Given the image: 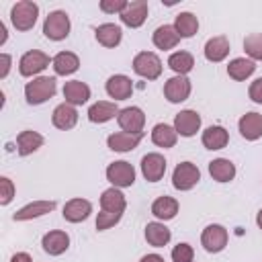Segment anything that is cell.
I'll return each mask as SVG.
<instances>
[{
  "label": "cell",
  "instance_id": "obj_1",
  "mask_svg": "<svg viewBox=\"0 0 262 262\" xmlns=\"http://www.w3.org/2000/svg\"><path fill=\"white\" fill-rule=\"evenodd\" d=\"M57 90V82L51 76H39L33 82H27L25 86V98L29 104H41L47 98H51Z\"/></svg>",
  "mask_w": 262,
  "mask_h": 262
},
{
  "label": "cell",
  "instance_id": "obj_2",
  "mask_svg": "<svg viewBox=\"0 0 262 262\" xmlns=\"http://www.w3.org/2000/svg\"><path fill=\"white\" fill-rule=\"evenodd\" d=\"M37 16H39V6L35 2H31V0H20L10 10V20H12L16 31L33 29L35 23H37Z\"/></svg>",
  "mask_w": 262,
  "mask_h": 262
},
{
  "label": "cell",
  "instance_id": "obj_3",
  "mask_svg": "<svg viewBox=\"0 0 262 262\" xmlns=\"http://www.w3.org/2000/svg\"><path fill=\"white\" fill-rule=\"evenodd\" d=\"M43 33L51 41H61L70 35V16L63 10H53L43 23Z\"/></svg>",
  "mask_w": 262,
  "mask_h": 262
},
{
  "label": "cell",
  "instance_id": "obj_4",
  "mask_svg": "<svg viewBox=\"0 0 262 262\" xmlns=\"http://www.w3.org/2000/svg\"><path fill=\"white\" fill-rule=\"evenodd\" d=\"M133 70L145 80H156L162 74V61L151 51H141L133 57Z\"/></svg>",
  "mask_w": 262,
  "mask_h": 262
},
{
  "label": "cell",
  "instance_id": "obj_5",
  "mask_svg": "<svg viewBox=\"0 0 262 262\" xmlns=\"http://www.w3.org/2000/svg\"><path fill=\"white\" fill-rule=\"evenodd\" d=\"M106 180L117 188H125V186H131L135 182V170L129 162L125 160H119V162H113L108 164L106 168Z\"/></svg>",
  "mask_w": 262,
  "mask_h": 262
},
{
  "label": "cell",
  "instance_id": "obj_6",
  "mask_svg": "<svg viewBox=\"0 0 262 262\" xmlns=\"http://www.w3.org/2000/svg\"><path fill=\"white\" fill-rule=\"evenodd\" d=\"M201 180V172L192 162H182L172 172V184L178 190H190Z\"/></svg>",
  "mask_w": 262,
  "mask_h": 262
},
{
  "label": "cell",
  "instance_id": "obj_7",
  "mask_svg": "<svg viewBox=\"0 0 262 262\" xmlns=\"http://www.w3.org/2000/svg\"><path fill=\"white\" fill-rule=\"evenodd\" d=\"M201 244H203V248H205L207 252H211V254L221 252V250L227 246V229H225L223 225H217V223L207 225V227L203 229Z\"/></svg>",
  "mask_w": 262,
  "mask_h": 262
},
{
  "label": "cell",
  "instance_id": "obj_8",
  "mask_svg": "<svg viewBox=\"0 0 262 262\" xmlns=\"http://www.w3.org/2000/svg\"><path fill=\"white\" fill-rule=\"evenodd\" d=\"M47 66H49V55L43 53V51H39V49H33V51H27L20 57L18 72H20V76H27L29 78V76H35V74L43 72Z\"/></svg>",
  "mask_w": 262,
  "mask_h": 262
},
{
  "label": "cell",
  "instance_id": "obj_9",
  "mask_svg": "<svg viewBox=\"0 0 262 262\" xmlns=\"http://www.w3.org/2000/svg\"><path fill=\"white\" fill-rule=\"evenodd\" d=\"M117 121H119V127L127 133H143V125H145V115L139 106H127V108H121L119 115H117Z\"/></svg>",
  "mask_w": 262,
  "mask_h": 262
},
{
  "label": "cell",
  "instance_id": "obj_10",
  "mask_svg": "<svg viewBox=\"0 0 262 262\" xmlns=\"http://www.w3.org/2000/svg\"><path fill=\"white\" fill-rule=\"evenodd\" d=\"M174 129L182 137H192L201 129V115L196 111H190V108L180 111L174 117Z\"/></svg>",
  "mask_w": 262,
  "mask_h": 262
},
{
  "label": "cell",
  "instance_id": "obj_11",
  "mask_svg": "<svg viewBox=\"0 0 262 262\" xmlns=\"http://www.w3.org/2000/svg\"><path fill=\"white\" fill-rule=\"evenodd\" d=\"M121 16V23L131 27V29H137L145 23L147 18V2L145 0H133V2H127V8L119 14Z\"/></svg>",
  "mask_w": 262,
  "mask_h": 262
},
{
  "label": "cell",
  "instance_id": "obj_12",
  "mask_svg": "<svg viewBox=\"0 0 262 262\" xmlns=\"http://www.w3.org/2000/svg\"><path fill=\"white\" fill-rule=\"evenodd\" d=\"M190 94V80L186 76H174L164 84V96L170 102H182Z\"/></svg>",
  "mask_w": 262,
  "mask_h": 262
},
{
  "label": "cell",
  "instance_id": "obj_13",
  "mask_svg": "<svg viewBox=\"0 0 262 262\" xmlns=\"http://www.w3.org/2000/svg\"><path fill=\"white\" fill-rule=\"evenodd\" d=\"M141 172L145 176V180L149 182H158L162 180L164 172H166V160L162 154H147L141 158Z\"/></svg>",
  "mask_w": 262,
  "mask_h": 262
},
{
  "label": "cell",
  "instance_id": "obj_14",
  "mask_svg": "<svg viewBox=\"0 0 262 262\" xmlns=\"http://www.w3.org/2000/svg\"><path fill=\"white\" fill-rule=\"evenodd\" d=\"M133 92V82L131 78L123 76V74H115L106 80V94L115 100H125L129 98Z\"/></svg>",
  "mask_w": 262,
  "mask_h": 262
},
{
  "label": "cell",
  "instance_id": "obj_15",
  "mask_svg": "<svg viewBox=\"0 0 262 262\" xmlns=\"http://www.w3.org/2000/svg\"><path fill=\"white\" fill-rule=\"evenodd\" d=\"M90 213H92V205L86 199H72L63 205V219L70 223H80L88 219Z\"/></svg>",
  "mask_w": 262,
  "mask_h": 262
},
{
  "label": "cell",
  "instance_id": "obj_16",
  "mask_svg": "<svg viewBox=\"0 0 262 262\" xmlns=\"http://www.w3.org/2000/svg\"><path fill=\"white\" fill-rule=\"evenodd\" d=\"M143 133H127V131H119V133H113L108 135L106 139V145L113 149V151H131L139 145Z\"/></svg>",
  "mask_w": 262,
  "mask_h": 262
},
{
  "label": "cell",
  "instance_id": "obj_17",
  "mask_svg": "<svg viewBox=\"0 0 262 262\" xmlns=\"http://www.w3.org/2000/svg\"><path fill=\"white\" fill-rule=\"evenodd\" d=\"M51 121L57 129L61 131H68L72 129L76 123H78V111L74 108V104H68V102H61L55 106L53 115H51Z\"/></svg>",
  "mask_w": 262,
  "mask_h": 262
},
{
  "label": "cell",
  "instance_id": "obj_18",
  "mask_svg": "<svg viewBox=\"0 0 262 262\" xmlns=\"http://www.w3.org/2000/svg\"><path fill=\"white\" fill-rule=\"evenodd\" d=\"M237 127H239V133H242L244 139L256 141L258 137H262V115H258V113H246L239 119Z\"/></svg>",
  "mask_w": 262,
  "mask_h": 262
},
{
  "label": "cell",
  "instance_id": "obj_19",
  "mask_svg": "<svg viewBox=\"0 0 262 262\" xmlns=\"http://www.w3.org/2000/svg\"><path fill=\"white\" fill-rule=\"evenodd\" d=\"M63 98L68 104H84L88 98H90V86L82 80H72V82H66L63 86Z\"/></svg>",
  "mask_w": 262,
  "mask_h": 262
},
{
  "label": "cell",
  "instance_id": "obj_20",
  "mask_svg": "<svg viewBox=\"0 0 262 262\" xmlns=\"http://www.w3.org/2000/svg\"><path fill=\"white\" fill-rule=\"evenodd\" d=\"M41 246H43V250H45L47 254H51V256H59V254H63V252L68 250V246H70V237H68L66 231L53 229V231H49V233L43 235Z\"/></svg>",
  "mask_w": 262,
  "mask_h": 262
},
{
  "label": "cell",
  "instance_id": "obj_21",
  "mask_svg": "<svg viewBox=\"0 0 262 262\" xmlns=\"http://www.w3.org/2000/svg\"><path fill=\"white\" fill-rule=\"evenodd\" d=\"M53 209H55V201H35V203L25 205L23 209H18L12 215V219L14 221H29V219L41 217V215H45V213H49Z\"/></svg>",
  "mask_w": 262,
  "mask_h": 262
},
{
  "label": "cell",
  "instance_id": "obj_22",
  "mask_svg": "<svg viewBox=\"0 0 262 262\" xmlns=\"http://www.w3.org/2000/svg\"><path fill=\"white\" fill-rule=\"evenodd\" d=\"M227 53H229V41H227V37H223V35L211 37V39L205 43V57H207L209 61H213V63L223 61V59L227 57Z\"/></svg>",
  "mask_w": 262,
  "mask_h": 262
},
{
  "label": "cell",
  "instance_id": "obj_23",
  "mask_svg": "<svg viewBox=\"0 0 262 262\" xmlns=\"http://www.w3.org/2000/svg\"><path fill=\"white\" fill-rule=\"evenodd\" d=\"M100 207L102 211H108V213H121L125 211L127 207V201H125V194L119 190V188H106L102 194H100Z\"/></svg>",
  "mask_w": 262,
  "mask_h": 262
},
{
  "label": "cell",
  "instance_id": "obj_24",
  "mask_svg": "<svg viewBox=\"0 0 262 262\" xmlns=\"http://www.w3.org/2000/svg\"><path fill=\"white\" fill-rule=\"evenodd\" d=\"M154 45L158 47V49H172V47H176L178 45V41H180V35H178V31L174 29V25H162V27H158L156 31H154Z\"/></svg>",
  "mask_w": 262,
  "mask_h": 262
},
{
  "label": "cell",
  "instance_id": "obj_25",
  "mask_svg": "<svg viewBox=\"0 0 262 262\" xmlns=\"http://www.w3.org/2000/svg\"><path fill=\"white\" fill-rule=\"evenodd\" d=\"M229 141V133L221 125H211L203 131V145L207 149H223Z\"/></svg>",
  "mask_w": 262,
  "mask_h": 262
},
{
  "label": "cell",
  "instance_id": "obj_26",
  "mask_svg": "<svg viewBox=\"0 0 262 262\" xmlns=\"http://www.w3.org/2000/svg\"><path fill=\"white\" fill-rule=\"evenodd\" d=\"M170 237H172V233H170V229H168L164 223L151 221V223L145 225V239H147L149 246H154V248H164V246L170 242Z\"/></svg>",
  "mask_w": 262,
  "mask_h": 262
},
{
  "label": "cell",
  "instance_id": "obj_27",
  "mask_svg": "<svg viewBox=\"0 0 262 262\" xmlns=\"http://www.w3.org/2000/svg\"><path fill=\"white\" fill-rule=\"evenodd\" d=\"M96 35V41L104 47H117L121 43V37H123V31L119 25H113V23H104L100 27H96L94 31Z\"/></svg>",
  "mask_w": 262,
  "mask_h": 262
},
{
  "label": "cell",
  "instance_id": "obj_28",
  "mask_svg": "<svg viewBox=\"0 0 262 262\" xmlns=\"http://www.w3.org/2000/svg\"><path fill=\"white\" fill-rule=\"evenodd\" d=\"M51 63H53V70L57 76H70L80 68V59L72 51H59Z\"/></svg>",
  "mask_w": 262,
  "mask_h": 262
},
{
  "label": "cell",
  "instance_id": "obj_29",
  "mask_svg": "<svg viewBox=\"0 0 262 262\" xmlns=\"http://www.w3.org/2000/svg\"><path fill=\"white\" fill-rule=\"evenodd\" d=\"M43 145V135L37 133V131H20L18 137H16V149H18V156H29L33 151H37L39 147Z\"/></svg>",
  "mask_w": 262,
  "mask_h": 262
},
{
  "label": "cell",
  "instance_id": "obj_30",
  "mask_svg": "<svg viewBox=\"0 0 262 262\" xmlns=\"http://www.w3.org/2000/svg\"><path fill=\"white\" fill-rule=\"evenodd\" d=\"M115 115H119V108L115 102H106V100H98L88 108V119L92 123H106L111 121Z\"/></svg>",
  "mask_w": 262,
  "mask_h": 262
},
{
  "label": "cell",
  "instance_id": "obj_31",
  "mask_svg": "<svg viewBox=\"0 0 262 262\" xmlns=\"http://www.w3.org/2000/svg\"><path fill=\"white\" fill-rule=\"evenodd\" d=\"M176 139H178V133L174 127L166 125V123H158L154 129H151V141L158 145V147H174L176 145Z\"/></svg>",
  "mask_w": 262,
  "mask_h": 262
},
{
  "label": "cell",
  "instance_id": "obj_32",
  "mask_svg": "<svg viewBox=\"0 0 262 262\" xmlns=\"http://www.w3.org/2000/svg\"><path fill=\"white\" fill-rule=\"evenodd\" d=\"M209 174L217 182H229L235 176V166L225 158H217L209 164Z\"/></svg>",
  "mask_w": 262,
  "mask_h": 262
},
{
  "label": "cell",
  "instance_id": "obj_33",
  "mask_svg": "<svg viewBox=\"0 0 262 262\" xmlns=\"http://www.w3.org/2000/svg\"><path fill=\"white\" fill-rule=\"evenodd\" d=\"M254 70H256V63H254L252 59H246V57H235V59H231L229 66H227L229 78H233V80H237V82L250 78V76L254 74Z\"/></svg>",
  "mask_w": 262,
  "mask_h": 262
},
{
  "label": "cell",
  "instance_id": "obj_34",
  "mask_svg": "<svg viewBox=\"0 0 262 262\" xmlns=\"http://www.w3.org/2000/svg\"><path fill=\"white\" fill-rule=\"evenodd\" d=\"M151 213H154L158 219L168 221V219L176 217V213H178V201L172 199V196H160V199L154 201V205H151Z\"/></svg>",
  "mask_w": 262,
  "mask_h": 262
},
{
  "label": "cell",
  "instance_id": "obj_35",
  "mask_svg": "<svg viewBox=\"0 0 262 262\" xmlns=\"http://www.w3.org/2000/svg\"><path fill=\"white\" fill-rule=\"evenodd\" d=\"M174 29L178 31V35L182 39H188L199 31V20H196V16L192 12H180L176 16V20H174Z\"/></svg>",
  "mask_w": 262,
  "mask_h": 262
},
{
  "label": "cell",
  "instance_id": "obj_36",
  "mask_svg": "<svg viewBox=\"0 0 262 262\" xmlns=\"http://www.w3.org/2000/svg\"><path fill=\"white\" fill-rule=\"evenodd\" d=\"M168 66L176 72V76H184L194 68V57L188 51H176L168 57Z\"/></svg>",
  "mask_w": 262,
  "mask_h": 262
},
{
  "label": "cell",
  "instance_id": "obj_37",
  "mask_svg": "<svg viewBox=\"0 0 262 262\" xmlns=\"http://www.w3.org/2000/svg\"><path fill=\"white\" fill-rule=\"evenodd\" d=\"M244 49H246V53L252 57V61H254V59L262 61V33H252V35H248V37L244 39Z\"/></svg>",
  "mask_w": 262,
  "mask_h": 262
},
{
  "label": "cell",
  "instance_id": "obj_38",
  "mask_svg": "<svg viewBox=\"0 0 262 262\" xmlns=\"http://www.w3.org/2000/svg\"><path fill=\"white\" fill-rule=\"evenodd\" d=\"M119 221H121V213L102 211V213H98V217H96V229H98V231H104V229L113 227V225L119 223Z\"/></svg>",
  "mask_w": 262,
  "mask_h": 262
},
{
  "label": "cell",
  "instance_id": "obj_39",
  "mask_svg": "<svg viewBox=\"0 0 262 262\" xmlns=\"http://www.w3.org/2000/svg\"><path fill=\"white\" fill-rule=\"evenodd\" d=\"M192 256H194V250L188 244H178L172 250V260L174 262H192Z\"/></svg>",
  "mask_w": 262,
  "mask_h": 262
},
{
  "label": "cell",
  "instance_id": "obj_40",
  "mask_svg": "<svg viewBox=\"0 0 262 262\" xmlns=\"http://www.w3.org/2000/svg\"><path fill=\"white\" fill-rule=\"evenodd\" d=\"M14 196V184L10 178L2 176L0 178V205H8Z\"/></svg>",
  "mask_w": 262,
  "mask_h": 262
},
{
  "label": "cell",
  "instance_id": "obj_41",
  "mask_svg": "<svg viewBox=\"0 0 262 262\" xmlns=\"http://www.w3.org/2000/svg\"><path fill=\"white\" fill-rule=\"evenodd\" d=\"M127 8V2L125 0H102L100 2V10L102 12H108V14H115V12H123Z\"/></svg>",
  "mask_w": 262,
  "mask_h": 262
},
{
  "label": "cell",
  "instance_id": "obj_42",
  "mask_svg": "<svg viewBox=\"0 0 262 262\" xmlns=\"http://www.w3.org/2000/svg\"><path fill=\"white\" fill-rule=\"evenodd\" d=\"M250 98L258 104H262V78H256L252 84H250V90H248Z\"/></svg>",
  "mask_w": 262,
  "mask_h": 262
},
{
  "label": "cell",
  "instance_id": "obj_43",
  "mask_svg": "<svg viewBox=\"0 0 262 262\" xmlns=\"http://www.w3.org/2000/svg\"><path fill=\"white\" fill-rule=\"evenodd\" d=\"M0 61H2L0 78H6V76H8V70H10V61H12V57H10L8 53H2V55H0Z\"/></svg>",
  "mask_w": 262,
  "mask_h": 262
},
{
  "label": "cell",
  "instance_id": "obj_44",
  "mask_svg": "<svg viewBox=\"0 0 262 262\" xmlns=\"http://www.w3.org/2000/svg\"><path fill=\"white\" fill-rule=\"evenodd\" d=\"M10 262H33V260H31V256H29L27 252H16Z\"/></svg>",
  "mask_w": 262,
  "mask_h": 262
},
{
  "label": "cell",
  "instance_id": "obj_45",
  "mask_svg": "<svg viewBox=\"0 0 262 262\" xmlns=\"http://www.w3.org/2000/svg\"><path fill=\"white\" fill-rule=\"evenodd\" d=\"M139 262H164V258H162L160 254H147V256H143Z\"/></svg>",
  "mask_w": 262,
  "mask_h": 262
},
{
  "label": "cell",
  "instance_id": "obj_46",
  "mask_svg": "<svg viewBox=\"0 0 262 262\" xmlns=\"http://www.w3.org/2000/svg\"><path fill=\"white\" fill-rule=\"evenodd\" d=\"M6 41V29H4V25L0 23V45Z\"/></svg>",
  "mask_w": 262,
  "mask_h": 262
},
{
  "label": "cell",
  "instance_id": "obj_47",
  "mask_svg": "<svg viewBox=\"0 0 262 262\" xmlns=\"http://www.w3.org/2000/svg\"><path fill=\"white\" fill-rule=\"evenodd\" d=\"M256 223H258V227L262 229V209L258 211V215H256Z\"/></svg>",
  "mask_w": 262,
  "mask_h": 262
}]
</instances>
